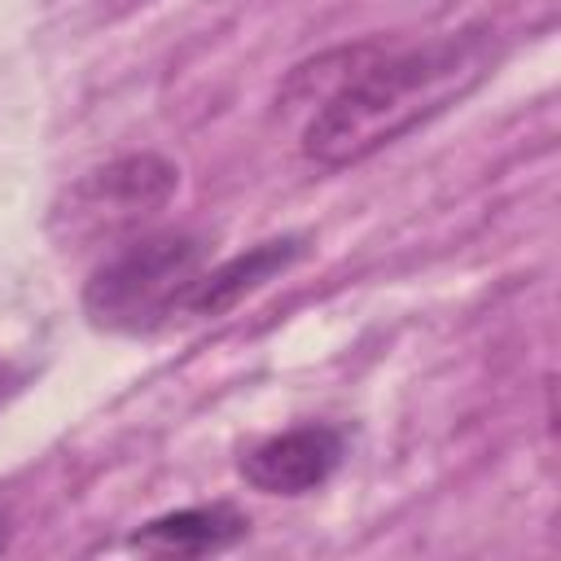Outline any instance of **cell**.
Returning <instances> with one entry per match:
<instances>
[{
    "mask_svg": "<svg viewBox=\"0 0 561 561\" xmlns=\"http://www.w3.org/2000/svg\"><path fill=\"white\" fill-rule=\"evenodd\" d=\"M175 184L180 171L158 153L114 158L70 184L66 202L53 210V232L66 245H88V241L118 245L123 237H136L145 219H153L171 202Z\"/></svg>",
    "mask_w": 561,
    "mask_h": 561,
    "instance_id": "3",
    "label": "cell"
},
{
    "mask_svg": "<svg viewBox=\"0 0 561 561\" xmlns=\"http://www.w3.org/2000/svg\"><path fill=\"white\" fill-rule=\"evenodd\" d=\"M346 456V443L333 425H294L241 456V478L263 495H307L320 491Z\"/></svg>",
    "mask_w": 561,
    "mask_h": 561,
    "instance_id": "4",
    "label": "cell"
},
{
    "mask_svg": "<svg viewBox=\"0 0 561 561\" xmlns=\"http://www.w3.org/2000/svg\"><path fill=\"white\" fill-rule=\"evenodd\" d=\"M302 250H307L302 237H272V241H263V245H254V250H245V254H237V259H228L219 267H206V276L188 294V311L193 316H219V311H228L237 298H245L250 289H259L263 280H272L276 272H285Z\"/></svg>",
    "mask_w": 561,
    "mask_h": 561,
    "instance_id": "6",
    "label": "cell"
},
{
    "mask_svg": "<svg viewBox=\"0 0 561 561\" xmlns=\"http://www.w3.org/2000/svg\"><path fill=\"white\" fill-rule=\"evenodd\" d=\"M206 276V241L193 232H136L118 241L83 285V316L105 333H153Z\"/></svg>",
    "mask_w": 561,
    "mask_h": 561,
    "instance_id": "2",
    "label": "cell"
},
{
    "mask_svg": "<svg viewBox=\"0 0 561 561\" xmlns=\"http://www.w3.org/2000/svg\"><path fill=\"white\" fill-rule=\"evenodd\" d=\"M9 548V517H4V508H0V552Z\"/></svg>",
    "mask_w": 561,
    "mask_h": 561,
    "instance_id": "7",
    "label": "cell"
},
{
    "mask_svg": "<svg viewBox=\"0 0 561 561\" xmlns=\"http://www.w3.org/2000/svg\"><path fill=\"white\" fill-rule=\"evenodd\" d=\"M245 535H250V517L237 504H193V508H175L145 522L131 535V548L153 557H202V552L232 548Z\"/></svg>",
    "mask_w": 561,
    "mask_h": 561,
    "instance_id": "5",
    "label": "cell"
},
{
    "mask_svg": "<svg viewBox=\"0 0 561 561\" xmlns=\"http://www.w3.org/2000/svg\"><path fill=\"white\" fill-rule=\"evenodd\" d=\"M500 61V39L486 26L451 31L416 48L359 44L351 75L307 114L302 158L316 167H351L394 145L412 127L465 101Z\"/></svg>",
    "mask_w": 561,
    "mask_h": 561,
    "instance_id": "1",
    "label": "cell"
}]
</instances>
